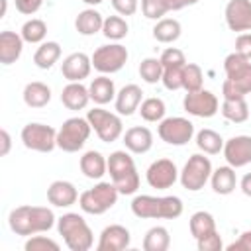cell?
Returning a JSON list of instances; mask_svg holds the SVG:
<instances>
[{
    "label": "cell",
    "mask_w": 251,
    "mask_h": 251,
    "mask_svg": "<svg viewBox=\"0 0 251 251\" xmlns=\"http://www.w3.org/2000/svg\"><path fill=\"white\" fill-rule=\"evenodd\" d=\"M169 245H171V235H169L167 227L155 226V227L147 229V233L143 237V249L145 251H167Z\"/></svg>",
    "instance_id": "cell-34"
},
{
    "label": "cell",
    "mask_w": 251,
    "mask_h": 251,
    "mask_svg": "<svg viewBox=\"0 0 251 251\" xmlns=\"http://www.w3.org/2000/svg\"><path fill=\"white\" fill-rule=\"evenodd\" d=\"M235 53L251 61V33H239L235 39Z\"/></svg>",
    "instance_id": "cell-46"
},
{
    "label": "cell",
    "mask_w": 251,
    "mask_h": 251,
    "mask_svg": "<svg viewBox=\"0 0 251 251\" xmlns=\"http://www.w3.org/2000/svg\"><path fill=\"white\" fill-rule=\"evenodd\" d=\"M180 22L175 18H161L157 20V24L153 25V37L159 43H173L180 37Z\"/></svg>",
    "instance_id": "cell-29"
},
{
    "label": "cell",
    "mask_w": 251,
    "mask_h": 251,
    "mask_svg": "<svg viewBox=\"0 0 251 251\" xmlns=\"http://www.w3.org/2000/svg\"><path fill=\"white\" fill-rule=\"evenodd\" d=\"M92 59L86 53H71L61 63V73L69 82H80L90 75Z\"/></svg>",
    "instance_id": "cell-17"
},
{
    "label": "cell",
    "mask_w": 251,
    "mask_h": 251,
    "mask_svg": "<svg viewBox=\"0 0 251 251\" xmlns=\"http://www.w3.org/2000/svg\"><path fill=\"white\" fill-rule=\"evenodd\" d=\"M61 102L69 110H84L90 102V92L82 82H69L61 92Z\"/></svg>",
    "instance_id": "cell-24"
},
{
    "label": "cell",
    "mask_w": 251,
    "mask_h": 251,
    "mask_svg": "<svg viewBox=\"0 0 251 251\" xmlns=\"http://www.w3.org/2000/svg\"><path fill=\"white\" fill-rule=\"evenodd\" d=\"M198 0H167V6H169V12L173 10V12H176V10H182V8H186V6H192V4H196Z\"/></svg>",
    "instance_id": "cell-49"
},
{
    "label": "cell",
    "mask_w": 251,
    "mask_h": 251,
    "mask_svg": "<svg viewBox=\"0 0 251 251\" xmlns=\"http://www.w3.org/2000/svg\"><path fill=\"white\" fill-rule=\"evenodd\" d=\"M227 251H251V231H243L233 243L227 245Z\"/></svg>",
    "instance_id": "cell-48"
},
{
    "label": "cell",
    "mask_w": 251,
    "mask_h": 251,
    "mask_svg": "<svg viewBox=\"0 0 251 251\" xmlns=\"http://www.w3.org/2000/svg\"><path fill=\"white\" fill-rule=\"evenodd\" d=\"M118 196H120V192L114 182H98L78 196V204H80L82 212L100 216V214L108 212L118 202Z\"/></svg>",
    "instance_id": "cell-5"
},
{
    "label": "cell",
    "mask_w": 251,
    "mask_h": 251,
    "mask_svg": "<svg viewBox=\"0 0 251 251\" xmlns=\"http://www.w3.org/2000/svg\"><path fill=\"white\" fill-rule=\"evenodd\" d=\"M25 251H59V243L51 237H45V235H29V239L25 241Z\"/></svg>",
    "instance_id": "cell-41"
},
{
    "label": "cell",
    "mask_w": 251,
    "mask_h": 251,
    "mask_svg": "<svg viewBox=\"0 0 251 251\" xmlns=\"http://www.w3.org/2000/svg\"><path fill=\"white\" fill-rule=\"evenodd\" d=\"M210 184L214 188L216 194H222V196H227L235 190V184H237V176H235V169L233 167H218L216 171H212V176H210Z\"/></svg>",
    "instance_id": "cell-26"
},
{
    "label": "cell",
    "mask_w": 251,
    "mask_h": 251,
    "mask_svg": "<svg viewBox=\"0 0 251 251\" xmlns=\"http://www.w3.org/2000/svg\"><path fill=\"white\" fill-rule=\"evenodd\" d=\"M143 92L137 84H126L118 94H116V112L120 116H131L135 110H139V104Z\"/></svg>",
    "instance_id": "cell-22"
},
{
    "label": "cell",
    "mask_w": 251,
    "mask_h": 251,
    "mask_svg": "<svg viewBox=\"0 0 251 251\" xmlns=\"http://www.w3.org/2000/svg\"><path fill=\"white\" fill-rule=\"evenodd\" d=\"M41 6H43V0H16V10L24 16L35 14Z\"/></svg>",
    "instance_id": "cell-47"
},
{
    "label": "cell",
    "mask_w": 251,
    "mask_h": 251,
    "mask_svg": "<svg viewBox=\"0 0 251 251\" xmlns=\"http://www.w3.org/2000/svg\"><path fill=\"white\" fill-rule=\"evenodd\" d=\"M165 102L157 96H151V98H145L141 104H139V114L145 122H161L165 118Z\"/></svg>",
    "instance_id": "cell-35"
},
{
    "label": "cell",
    "mask_w": 251,
    "mask_h": 251,
    "mask_svg": "<svg viewBox=\"0 0 251 251\" xmlns=\"http://www.w3.org/2000/svg\"><path fill=\"white\" fill-rule=\"evenodd\" d=\"M226 24L231 31L251 29V0H229L226 6Z\"/></svg>",
    "instance_id": "cell-16"
},
{
    "label": "cell",
    "mask_w": 251,
    "mask_h": 251,
    "mask_svg": "<svg viewBox=\"0 0 251 251\" xmlns=\"http://www.w3.org/2000/svg\"><path fill=\"white\" fill-rule=\"evenodd\" d=\"M20 137L27 149L37 153H51L57 147V131L47 124H27L24 126Z\"/></svg>",
    "instance_id": "cell-10"
},
{
    "label": "cell",
    "mask_w": 251,
    "mask_h": 251,
    "mask_svg": "<svg viewBox=\"0 0 251 251\" xmlns=\"http://www.w3.org/2000/svg\"><path fill=\"white\" fill-rule=\"evenodd\" d=\"M202 82H204L202 69L196 63H186L182 69V88L186 92H196L202 88Z\"/></svg>",
    "instance_id": "cell-39"
},
{
    "label": "cell",
    "mask_w": 251,
    "mask_h": 251,
    "mask_svg": "<svg viewBox=\"0 0 251 251\" xmlns=\"http://www.w3.org/2000/svg\"><path fill=\"white\" fill-rule=\"evenodd\" d=\"M127 22L122 16H108L104 18V25H102V33L104 37H108L110 41H120L127 35Z\"/></svg>",
    "instance_id": "cell-36"
},
{
    "label": "cell",
    "mask_w": 251,
    "mask_h": 251,
    "mask_svg": "<svg viewBox=\"0 0 251 251\" xmlns=\"http://www.w3.org/2000/svg\"><path fill=\"white\" fill-rule=\"evenodd\" d=\"M129 241H131V235L127 227L120 224H112L102 229L96 249L98 251H124L126 247H129Z\"/></svg>",
    "instance_id": "cell-18"
},
{
    "label": "cell",
    "mask_w": 251,
    "mask_h": 251,
    "mask_svg": "<svg viewBox=\"0 0 251 251\" xmlns=\"http://www.w3.org/2000/svg\"><path fill=\"white\" fill-rule=\"evenodd\" d=\"M222 116L233 124H243L249 118V104L245 98H224Z\"/></svg>",
    "instance_id": "cell-31"
},
{
    "label": "cell",
    "mask_w": 251,
    "mask_h": 251,
    "mask_svg": "<svg viewBox=\"0 0 251 251\" xmlns=\"http://www.w3.org/2000/svg\"><path fill=\"white\" fill-rule=\"evenodd\" d=\"M20 33H22L24 41H27V43H41L45 39V35H47V25H45L43 20L31 18V20H27L22 25V31Z\"/></svg>",
    "instance_id": "cell-38"
},
{
    "label": "cell",
    "mask_w": 251,
    "mask_h": 251,
    "mask_svg": "<svg viewBox=\"0 0 251 251\" xmlns=\"http://www.w3.org/2000/svg\"><path fill=\"white\" fill-rule=\"evenodd\" d=\"M102 25H104V18L94 8H86V10L78 12V16L75 20V27L80 35H94V33L102 31Z\"/></svg>",
    "instance_id": "cell-27"
},
{
    "label": "cell",
    "mask_w": 251,
    "mask_h": 251,
    "mask_svg": "<svg viewBox=\"0 0 251 251\" xmlns=\"http://www.w3.org/2000/svg\"><path fill=\"white\" fill-rule=\"evenodd\" d=\"M145 178H147V184L151 188L167 190L176 182L178 171H176V165L171 159H157L149 165V169L145 173Z\"/></svg>",
    "instance_id": "cell-14"
},
{
    "label": "cell",
    "mask_w": 251,
    "mask_h": 251,
    "mask_svg": "<svg viewBox=\"0 0 251 251\" xmlns=\"http://www.w3.org/2000/svg\"><path fill=\"white\" fill-rule=\"evenodd\" d=\"M49 100H51V88L45 82L33 80V82L25 84V88H24V102H25V106H29V108H43V106L49 104Z\"/></svg>",
    "instance_id": "cell-28"
},
{
    "label": "cell",
    "mask_w": 251,
    "mask_h": 251,
    "mask_svg": "<svg viewBox=\"0 0 251 251\" xmlns=\"http://www.w3.org/2000/svg\"><path fill=\"white\" fill-rule=\"evenodd\" d=\"M141 12L149 20H161L169 12V6L167 0H141Z\"/></svg>",
    "instance_id": "cell-40"
},
{
    "label": "cell",
    "mask_w": 251,
    "mask_h": 251,
    "mask_svg": "<svg viewBox=\"0 0 251 251\" xmlns=\"http://www.w3.org/2000/svg\"><path fill=\"white\" fill-rule=\"evenodd\" d=\"M161 63H163V67L165 69H169V67H184L186 65V57H184V53L180 51V49H176V47H169V49H165L163 53H161Z\"/></svg>",
    "instance_id": "cell-43"
},
{
    "label": "cell",
    "mask_w": 251,
    "mask_h": 251,
    "mask_svg": "<svg viewBox=\"0 0 251 251\" xmlns=\"http://www.w3.org/2000/svg\"><path fill=\"white\" fill-rule=\"evenodd\" d=\"M84 4H88V6H96V4H100V2H104V0H82Z\"/></svg>",
    "instance_id": "cell-52"
},
{
    "label": "cell",
    "mask_w": 251,
    "mask_h": 251,
    "mask_svg": "<svg viewBox=\"0 0 251 251\" xmlns=\"http://www.w3.org/2000/svg\"><path fill=\"white\" fill-rule=\"evenodd\" d=\"M0 139H2V151H0V155L4 157V155H8V153H10L12 139H10V133H8L6 129H2V131H0Z\"/></svg>",
    "instance_id": "cell-50"
},
{
    "label": "cell",
    "mask_w": 251,
    "mask_h": 251,
    "mask_svg": "<svg viewBox=\"0 0 251 251\" xmlns=\"http://www.w3.org/2000/svg\"><path fill=\"white\" fill-rule=\"evenodd\" d=\"M110 2L120 16H133L137 12V6H139L137 0H110Z\"/></svg>",
    "instance_id": "cell-45"
},
{
    "label": "cell",
    "mask_w": 251,
    "mask_h": 251,
    "mask_svg": "<svg viewBox=\"0 0 251 251\" xmlns=\"http://www.w3.org/2000/svg\"><path fill=\"white\" fill-rule=\"evenodd\" d=\"M124 145L129 153H135V155L147 153L153 147V133L149 127H143V126L129 127L124 133Z\"/></svg>",
    "instance_id": "cell-20"
},
{
    "label": "cell",
    "mask_w": 251,
    "mask_h": 251,
    "mask_svg": "<svg viewBox=\"0 0 251 251\" xmlns=\"http://www.w3.org/2000/svg\"><path fill=\"white\" fill-rule=\"evenodd\" d=\"M182 106L190 116L212 118V116H216V112L220 108V102H218V96L214 92H210L206 88H200L196 92H186V96L182 100Z\"/></svg>",
    "instance_id": "cell-13"
},
{
    "label": "cell",
    "mask_w": 251,
    "mask_h": 251,
    "mask_svg": "<svg viewBox=\"0 0 251 251\" xmlns=\"http://www.w3.org/2000/svg\"><path fill=\"white\" fill-rule=\"evenodd\" d=\"M224 139H222V135L218 133V131H214V129H208V127H204V129H200L198 133H196V145H198V149L200 151H204L206 155H218L222 149H224Z\"/></svg>",
    "instance_id": "cell-33"
},
{
    "label": "cell",
    "mask_w": 251,
    "mask_h": 251,
    "mask_svg": "<svg viewBox=\"0 0 251 251\" xmlns=\"http://www.w3.org/2000/svg\"><path fill=\"white\" fill-rule=\"evenodd\" d=\"M108 173L120 194H135L139 188V173L133 157L126 151H114L108 157Z\"/></svg>",
    "instance_id": "cell-4"
},
{
    "label": "cell",
    "mask_w": 251,
    "mask_h": 251,
    "mask_svg": "<svg viewBox=\"0 0 251 251\" xmlns=\"http://www.w3.org/2000/svg\"><path fill=\"white\" fill-rule=\"evenodd\" d=\"M78 165H80L82 175H84L86 178H92V180H100V178L108 173V159H106L100 151H94V149L86 151V153L80 157Z\"/></svg>",
    "instance_id": "cell-23"
},
{
    "label": "cell",
    "mask_w": 251,
    "mask_h": 251,
    "mask_svg": "<svg viewBox=\"0 0 251 251\" xmlns=\"http://www.w3.org/2000/svg\"><path fill=\"white\" fill-rule=\"evenodd\" d=\"M239 188H241V192H243L245 196L251 198V173L243 175V178H241V182H239Z\"/></svg>",
    "instance_id": "cell-51"
},
{
    "label": "cell",
    "mask_w": 251,
    "mask_h": 251,
    "mask_svg": "<svg viewBox=\"0 0 251 251\" xmlns=\"http://www.w3.org/2000/svg\"><path fill=\"white\" fill-rule=\"evenodd\" d=\"M92 131V126L86 118H69L63 122V126L57 131V147L65 153H76L84 147Z\"/></svg>",
    "instance_id": "cell-6"
},
{
    "label": "cell",
    "mask_w": 251,
    "mask_h": 251,
    "mask_svg": "<svg viewBox=\"0 0 251 251\" xmlns=\"http://www.w3.org/2000/svg\"><path fill=\"white\" fill-rule=\"evenodd\" d=\"M0 2H2V12H0V18H2V16H6V6H8V2H6V0H0Z\"/></svg>",
    "instance_id": "cell-53"
},
{
    "label": "cell",
    "mask_w": 251,
    "mask_h": 251,
    "mask_svg": "<svg viewBox=\"0 0 251 251\" xmlns=\"http://www.w3.org/2000/svg\"><path fill=\"white\" fill-rule=\"evenodd\" d=\"M224 71H226V80H229L243 96L251 94V61L245 59L239 53H229L224 61Z\"/></svg>",
    "instance_id": "cell-11"
},
{
    "label": "cell",
    "mask_w": 251,
    "mask_h": 251,
    "mask_svg": "<svg viewBox=\"0 0 251 251\" xmlns=\"http://www.w3.org/2000/svg\"><path fill=\"white\" fill-rule=\"evenodd\" d=\"M127 49L122 43H110V45H100L92 53V67L100 75H112L124 69L127 63Z\"/></svg>",
    "instance_id": "cell-9"
},
{
    "label": "cell",
    "mask_w": 251,
    "mask_h": 251,
    "mask_svg": "<svg viewBox=\"0 0 251 251\" xmlns=\"http://www.w3.org/2000/svg\"><path fill=\"white\" fill-rule=\"evenodd\" d=\"M57 229L71 251H88L94 243V233L80 214L75 212L63 214L57 220Z\"/></svg>",
    "instance_id": "cell-3"
},
{
    "label": "cell",
    "mask_w": 251,
    "mask_h": 251,
    "mask_svg": "<svg viewBox=\"0 0 251 251\" xmlns=\"http://www.w3.org/2000/svg\"><path fill=\"white\" fill-rule=\"evenodd\" d=\"M182 208L184 206L178 196L139 194L131 200V212L141 220H176L182 214Z\"/></svg>",
    "instance_id": "cell-2"
},
{
    "label": "cell",
    "mask_w": 251,
    "mask_h": 251,
    "mask_svg": "<svg viewBox=\"0 0 251 251\" xmlns=\"http://www.w3.org/2000/svg\"><path fill=\"white\" fill-rule=\"evenodd\" d=\"M222 247H224V243H222V237L218 231L198 239V251H222Z\"/></svg>",
    "instance_id": "cell-44"
},
{
    "label": "cell",
    "mask_w": 251,
    "mask_h": 251,
    "mask_svg": "<svg viewBox=\"0 0 251 251\" xmlns=\"http://www.w3.org/2000/svg\"><path fill=\"white\" fill-rule=\"evenodd\" d=\"M188 226H190V233H192V237H194L196 241L202 239V237H206V235H210V233H214V231H218V229H216V220H214V216H212L210 212H204V210L194 212V214L190 216Z\"/></svg>",
    "instance_id": "cell-30"
},
{
    "label": "cell",
    "mask_w": 251,
    "mask_h": 251,
    "mask_svg": "<svg viewBox=\"0 0 251 251\" xmlns=\"http://www.w3.org/2000/svg\"><path fill=\"white\" fill-rule=\"evenodd\" d=\"M212 163L208 157H204L202 153H194L188 157L182 173H180V184L182 188L190 190V192H198L200 188H204V184L210 180L212 176Z\"/></svg>",
    "instance_id": "cell-8"
},
{
    "label": "cell",
    "mask_w": 251,
    "mask_h": 251,
    "mask_svg": "<svg viewBox=\"0 0 251 251\" xmlns=\"http://www.w3.org/2000/svg\"><path fill=\"white\" fill-rule=\"evenodd\" d=\"M88 92H90V100L94 104H98V106H104V104L116 100V94H118L116 92V86H114V80L110 76H106V75L96 76L90 82Z\"/></svg>",
    "instance_id": "cell-25"
},
{
    "label": "cell",
    "mask_w": 251,
    "mask_h": 251,
    "mask_svg": "<svg viewBox=\"0 0 251 251\" xmlns=\"http://www.w3.org/2000/svg\"><path fill=\"white\" fill-rule=\"evenodd\" d=\"M163 63H161V59H157V57H147V59H143L141 63H139V76L145 80V82H149V84H155V82H159L161 78H163Z\"/></svg>",
    "instance_id": "cell-37"
},
{
    "label": "cell",
    "mask_w": 251,
    "mask_h": 251,
    "mask_svg": "<svg viewBox=\"0 0 251 251\" xmlns=\"http://www.w3.org/2000/svg\"><path fill=\"white\" fill-rule=\"evenodd\" d=\"M224 157L229 167L239 169L251 163V135H233L224 143Z\"/></svg>",
    "instance_id": "cell-15"
},
{
    "label": "cell",
    "mask_w": 251,
    "mask_h": 251,
    "mask_svg": "<svg viewBox=\"0 0 251 251\" xmlns=\"http://www.w3.org/2000/svg\"><path fill=\"white\" fill-rule=\"evenodd\" d=\"M47 200L57 208H69L78 200V192L69 180H53L47 188Z\"/></svg>",
    "instance_id": "cell-19"
},
{
    "label": "cell",
    "mask_w": 251,
    "mask_h": 251,
    "mask_svg": "<svg viewBox=\"0 0 251 251\" xmlns=\"http://www.w3.org/2000/svg\"><path fill=\"white\" fill-rule=\"evenodd\" d=\"M88 124L104 143H114L124 135V124L118 114H112L104 108H92L86 114Z\"/></svg>",
    "instance_id": "cell-7"
},
{
    "label": "cell",
    "mask_w": 251,
    "mask_h": 251,
    "mask_svg": "<svg viewBox=\"0 0 251 251\" xmlns=\"http://www.w3.org/2000/svg\"><path fill=\"white\" fill-rule=\"evenodd\" d=\"M159 137L169 145H186L194 135V124L186 118H163L157 127Z\"/></svg>",
    "instance_id": "cell-12"
},
{
    "label": "cell",
    "mask_w": 251,
    "mask_h": 251,
    "mask_svg": "<svg viewBox=\"0 0 251 251\" xmlns=\"http://www.w3.org/2000/svg\"><path fill=\"white\" fill-rule=\"evenodd\" d=\"M8 226L16 235H35L55 226V214L47 206H18L8 216Z\"/></svg>",
    "instance_id": "cell-1"
},
{
    "label": "cell",
    "mask_w": 251,
    "mask_h": 251,
    "mask_svg": "<svg viewBox=\"0 0 251 251\" xmlns=\"http://www.w3.org/2000/svg\"><path fill=\"white\" fill-rule=\"evenodd\" d=\"M61 57V45L57 41H45L37 47L35 55H33V63L39 67V69H51Z\"/></svg>",
    "instance_id": "cell-32"
},
{
    "label": "cell",
    "mask_w": 251,
    "mask_h": 251,
    "mask_svg": "<svg viewBox=\"0 0 251 251\" xmlns=\"http://www.w3.org/2000/svg\"><path fill=\"white\" fill-rule=\"evenodd\" d=\"M182 69L184 67H169V69H163V86L167 90H178L182 88Z\"/></svg>",
    "instance_id": "cell-42"
},
{
    "label": "cell",
    "mask_w": 251,
    "mask_h": 251,
    "mask_svg": "<svg viewBox=\"0 0 251 251\" xmlns=\"http://www.w3.org/2000/svg\"><path fill=\"white\" fill-rule=\"evenodd\" d=\"M24 49V37L22 33L16 31H2L0 33V63L2 65H12L20 59Z\"/></svg>",
    "instance_id": "cell-21"
}]
</instances>
